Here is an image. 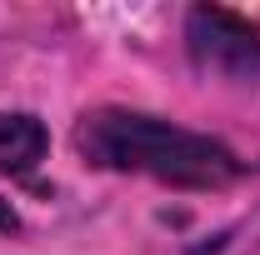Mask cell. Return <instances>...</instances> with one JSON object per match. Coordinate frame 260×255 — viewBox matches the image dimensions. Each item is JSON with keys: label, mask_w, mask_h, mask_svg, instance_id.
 I'll return each mask as SVG.
<instances>
[{"label": "cell", "mask_w": 260, "mask_h": 255, "mask_svg": "<svg viewBox=\"0 0 260 255\" xmlns=\"http://www.w3.org/2000/svg\"><path fill=\"white\" fill-rule=\"evenodd\" d=\"M75 150L85 155V165L150 175V180L180 185V190H215L240 175V160L225 140L185 130L160 115H145V110H115V105L80 115Z\"/></svg>", "instance_id": "6da1fadb"}, {"label": "cell", "mask_w": 260, "mask_h": 255, "mask_svg": "<svg viewBox=\"0 0 260 255\" xmlns=\"http://www.w3.org/2000/svg\"><path fill=\"white\" fill-rule=\"evenodd\" d=\"M185 50L200 75L260 85V25L225 5H195L185 15Z\"/></svg>", "instance_id": "7a4b0ae2"}, {"label": "cell", "mask_w": 260, "mask_h": 255, "mask_svg": "<svg viewBox=\"0 0 260 255\" xmlns=\"http://www.w3.org/2000/svg\"><path fill=\"white\" fill-rule=\"evenodd\" d=\"M45 145H50V135L40 125V115H30V110H0V170L30 175L45 160Z\"/></svg>", "instance_id": "3957f363"}, {"label": "cell", "mask_w": 260, "mask_h": 255, "mask_svg": "<svg viewBox=\"0 0 260 255\" xmlns=\"http://www.w3.org/2000/svg\"><path fill=\"white\" fill-rule=\"evenodd\" d=\"M15 230H20V215H15V205L0 195V235H15Z\"/></svg>", "instance_id": "277c9868"}]
</instances>
